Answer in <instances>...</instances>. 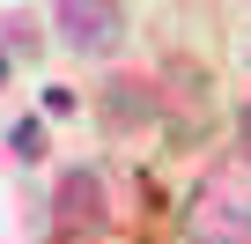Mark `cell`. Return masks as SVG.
I'll return each mask as SVG.
<instances>
[{
  "mask_svg": "<svg viewBox=\"0 0 251 244\" xmlns=\"http://www.w3.org/2000/svg\"><path fill=\"white\" fill-rule=\"evenodd\" d=\"M185 237L192 244H251V156H222L185 192Z\"/></svg>",
  "mask_w": 251,
  "mask_h": 244,
  "instance_id": "1",
  "label": "cell"
},
{
  "mask_svg": "<svg viewBox=\"0 0 251 244\" xmlns=\"http://www.w3.org/2000/svg\"><path fill=\"white\" fill-rule=\"evenodd\" d=\"M52 30H59L67 52L111 59V52L126 45V8H111V0H59V8H52Z\"/></svg>",
  "mask_w": 251,
  "mask_h": 244,
  "instance_id": "2",
  "label": "cell"
},
{
  "mask_svg": "<svg viewBox=\"0 0 251 244\" xmlns=\"http://www.w3.org/2000/svg\"><path fill=\"white\" fill-rule=\"evenodd\" d=\"M8 148H15L23 163H37V156H45V126H37V118H15V126H8Z\"/></svg>",
  "mask_w": 251,
  "mask_h": 244,
  "instance_id": "3",
  "label": "cell"
},
{
  "mask_svg": "<svg viewBox=\"0 0 251 244\" xmlns=\"http://www.w3.org/2000/svg\"><path fill=\"white\" fill-rule=\"evenodd\" d=\"M0 52H37V37H30V15H8V23H0Z\"/></svg>",
  "mask_w": 251,
  "mask_h": 244,
  "instance_id": "4",
  "label": "cell"
},
{
  "mask_svg": "<svg viewBox=\"0 0 251 244\" xmlns=\"http://www.w3.org/2000/svg\"><path fill=\"white\" fill-rule=\"evenodd\" d=\"M236 141H244V156H251V104L236 111Z\"/></svg>",
  "mask_w": 251,
  "mask_h": 244,
  "instance_id": "5",
  "label": "cell"
},
{
  "mask_svg": "<svg viewBox=\"0 0 251 244\" xmlns=\"http://www.w3.org/2000/svg\"><path fill=\"white\" fill-rule=\"evenodd\" d=\"M0 81H8V52H0Z\"/></svg>",
  "mask_w": 251,
  "mask_h": 244,
  "instance_id": "6",
  "label": "cell"
}]
</instances>
